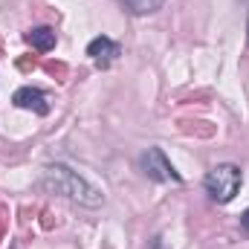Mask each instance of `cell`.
Segmentation results:
<instances>
[{"label": "cell", "instance_id": "cell-5", "mask_svg": "<svg viewBox=\"0 0 249 249\" xmlns=\"http://www.w3.org/2000/svg\"><path fill=\"white\" fill-rule=\"evenodd\" d=\"M12 102H15V107L32 110L38 116H47L50 113V96L44 90H38V87H20V90H15Z\"/></svg>", "mask_w": 249, "mask_h": 249}, {"label": "cell", "instance_id": "cell-8", "mask_svg": "<svg viewBox=\"0 0 249 249\" xmlns=\"http://www.w3.org/2000/svg\"><path fill=\"white\" fill-rule=\"evenodd\" d=\"M241 226H244V232L249 235V209L244 212V214H241Z\"/></svg>", "mask_w": 249, "mask_h": 249}, {"label": "cell", "instance_id": "cell-4", "mask_svg": "<svg viewBox=\"0 0 249 249\" xmlns=\"http://www.w3.org/2000/svg\"><path fill=\"white\" fill-rule=\"evenodd\" d=\"M119 53H122V47L113 38H107V35H99V38H93L87 44V55H90V61L96 64L99 70H107L110 64L119 58Z\"/></svg>", "mask_w": 249, "mask_h": 249}, {"label": "cell", "instance_id": "cell-2", "mask_svg": "<svg viewBox=\"0 0 249 249\" xmlns=\"http://www.w3.org/2000/svg\"><path fill=\"white\" fill-rule=\"evenodd\" d=\"M241 183H244V171L232 162H220L206 174L203 188L214 203H232L235 194L241 191Z\"/></svg>", "mask_w": 249, "mask_h": 249}, {"label": "cell", "instance_id": "cell-7", "mask_svg": "<svg viewBox=\"0 0 249 249\" xmlns=\"http://www.w3.org/2000/svg\"><path fill=\"white\" fill-rule=\"evenodd\" d=\"M122 3L130 15H154L157 9H162L165 0H122Z\"/></svg>", "mask_w": 249, "mask_h": 249}, {"label": "cell", "instance_id": "cell-9", "mask_svg": "<svg viewBox=\"0 0 249 249\" xmlns=\"http://www.w3.org/2000/svg\"><path fill=\"white\" fill-rule=\"evenodd\" d=\"M151 249H165V244H162V241L157 238V241H154V247H151Z\"/></svg>", "mask_w": 249, "mask_h": 249}, {"label": "cell", "instance_id": "cell-3", "mask_svg": "<svg viewBox=\"0 0 249 249\" xmlns=\"http://www.w3.org/2000/svg\"><path fill=\"white\" fill-rule=\"evenodd\" d=\"M139 168H142V174L148 180H157V183H180V174L174 171V165L168 162V157L160 148H148L139 157Z\"/></svg>", "mask_w": 249, "mask_h": 249}, {"label": "cell", "instance_id": "cell-1", "mask_svg": "<svg viewBox=\"0 0 249 249\" xmlns=\"http://www.w3.org/2000/svg\"><path fill=\"white\" fill-rule=\"evenodd\" d=\"M41 186L47 188V191H53V194L67 197V200H75V203H81V206H90V209H96V206L105 203L102 188H96L90 180H84L81 174H75L72 168H67L61 162H53V165L44 168Z\"/></svg>", "mask_w": 249, "mask_h": 249}, {"label": "cell", "instance_id": "cell-6", "mask_svg": "<svg viewBox=\"0 0 249 249\" xmlns=\"http://www.w3.org/2000/svg\"><path fill=\"white\" fill-rule=\"evenodd\" d=\"M26 44H32L38 53H50V50L55 47V29H50V26H35V29H29V32H26Z\"/></svg>", "mask_w": 249, "mask_h": 249}]
</instances>
